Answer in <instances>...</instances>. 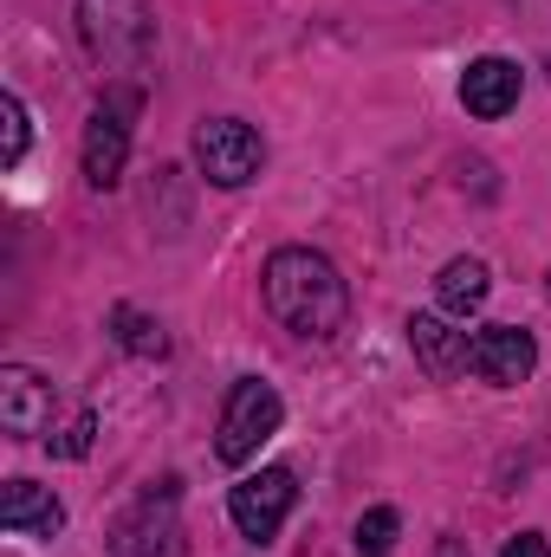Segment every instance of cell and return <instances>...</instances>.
Masks as SVG:
<instances>
[{
  "instance_id": "obj_9",
  "label": "cell",
  "mask_w": 551,
  "mask_h": 557,
  "mask_svg": "<svg viewBox=\"0 0 551 557\" xmlns=\"http://www.w3.org/2000/svg\"><path fill=\"white\" fill-rule=\"evenodd\" d=\"M46 421H52V383L26 363H7L0 370V428L13 441H33Z\"/></svg>"
},
{
  "instance_id": "obj_7",
  "label": "cell",
  "mask_w": 551,
  "mask_h": 557,
  "mask_svg": "<svg viewBox=\"0 0 551 557\" xmlns=\"http://www.w3.org/2000/svg\"><path fill=\"white\" fill-rule=\"evenodd\" d=\"M292 506H298V480H292L285 467H260V473H247V480L228 493V512H234V525H241L254 545L273 539Z\"/></svg>"
},
{
  "instance_id": "obj_5",
  "label": "cell",
  "mask_w": 551,
  "mask_h": 557,
  "mask_svg": "<svg viewBox=\"0 0 551 557\" xmlns=\"http://www.w3.org/2000/svg\"><path fill=\"white\" fill-rule=\"evenodd\" d=\"M195 162H201V175L215 188H247L260 175V162H267V143H260L254 124H241V117H208L195 131Z\"/></svg>"
},
{
  "instance_id": "obj_14",
  "label": "cell",
  "mask_w": 551,
  "mask_h": 557,
  "mask_svg": "<svg viewBox=\"0 0 551 557\" xmlns=\"http://www.w3.org/2000/svg\"><path fill=\"white\" fill-rule=\"evenodd\" d=\"M111 324H118V344H124V350H137V357H162V350H169L162 324H149V318L131 311V305H118V318H111Z\"/></svg>"
},
{
  "instance_id": "obj_8",
  "label": "cell",
  "mask_w": 551,
  "mask_h": 557,
  "mask_svg": "<svg viewBox=\"0 0 551 557\" xmlns=\"http://www.w3.org/2000/svg\"><path fill=\"white\" fill-rule=\"evenodd\" d=\"M467 370H474L480 383H493V389H513V383H526V376L539 370V344H532V331H519V324H487V331H474Z\"/></svg>"
},
{
  "instance_id": "obj_16",
  "label": "cell",
  "mask_w": 551,
  "mask_h": 557,
  "mask_svg": "<svg viewBox=\"0 0 551 557\" xmlns=\"http://www.w3.org/2000/svg\"><path fill=\"white\" fill-rule=\"evenodd\" d=\"M26 156V104L20 98H0V162L13 169Z\"/></svg>"
},
{
  "instance_id": "obj_3",
  "label": "cell",
  "mask_w": 551,
  "mask_h": 557,
  "mask_svg": "<svg viewBox=\"0 0 551 557\" xmlns=\"http://www.w3.org/2000/svg\"><path fill=\"white\" fill-rule=\"evenodd\" d=\"M279 421H285V403H279L273 383L241 376V383L228 389V403H221V421H215V454H221L228 467H247V460L279 434Z\"/></svg>"
},
{
  "instance_id": "obj_17",
  "label": "cell",
  "mask_w": 551,
  "mask_h": 557,
  "mask_svg": "<svg viewBox=\"0 0 551 557\" xmlns=\"http://www.w3.org/2000/svg\"><path fill=\"white\" fill-rule=\"evenodd\" d=\"M91 434H98V416L78 409V416L52 434V454H59V460H85V454H91Z\"/></svg>"
},
{
  "instance_id": "obj_13",
  "label": "cell",
  "mask_w": 551,
  "mask_h": 557,
  "mask_svg": "<svg viewBox=\"0 0 551 557\" xmlns=\"http://www.w3.org/2000/svg\"><path fill=\"white\" fill-rule=\"evenodd\" d=\"M487 292H493V278H487L480 260H448L441 278H434V298H441V311H454V318L480 311V305H487Z\"/></svg>"
},
{
  "instance_id": "obj_20",
  "label": "cell",
  "mask_w": 551,
  "mask_h": 557,
  "mask_svg": "<svg viewBox=\"0 0 551 557\" xmlns=\"http://www.w3.org/2000/svg\"><path fill=\"white\" fill-rule=\"evenodd\" d=\"M546 72H551V59H546Z\"/></svg>"
},
{
  "instance_id": "obj_6",
  "label": "cell",
  "mask_w": 551,
  "mask_h": 557,
  "mask_svg": "<svg viewBox=\"0 0 551 557\" xmlns=\"http://www.w3.org/2000/svg\"><path fill=\"white\" fill-rule=\"evenodd\" d=\"M131 111H137V91H111L91 124H85V182L91 188H118L124 162H131Z\"/></svg>"
},
{
  "instance_id": "obj_2",
  "label": "cell",
  "mask_w": 551,
  "mask_h": 557,
  "mask_svg": "<svg viewBox=\"0 0 551 557\" xmlns=\"http://www.w3.org/2000/svg\"><path fill=\"white\" fill-rule=\"evenodd\" d=\"M78 39L105 72L131 78L156 52V7L149 0H78Z\"/></svg>"
},
{
  "instance_id": "obj_10",
  "label": "cell",
  "mask_w": 551,
  "mask_h": 557,
  "mask_svg": "<svg viewBox=\"0 0 551 557\" xmlns=\"http://www.w3.org/2000/svg\"><path fill=\"white\" fill-rule=\"evenodd\" d=\"M409 350H415V363H421L434 383H454V376L467 370L474 337H467V331H454V324H448V318H434V311H415V318H409Z\"/></svg>"
},
{
  "instance_id": "obj_12",
  "label": "cell",
  "mask_w": 551,
  "mask_h": 557,
  "mask_svg": "<svg viewBox=\"0 0 551 557\" xmlns=\"http://www.w3.org/2000/svg\"><path fill=\"white\" fill-rule=\"evenodd\" d=\"M0 525H7L13 539H52V532L65 525V506H59L46 486H33V480H7V486H0Z\"/></svg>"
},
{
  "instance_id": "obj_15",
  "label": "cell",
  "mask_w": 551,
  "mask_h": 557,
  "mask_svg": "<svg viewBox=\"0 0 551 557\" xmlns=\"http://www.w3.org/2000/svg\"><path fill=\"white\" fill-rule=\"evenodd\" d=\"M396 525H403V519H396V506H370V512L357 519V552L383 557L390 545H396Z\"/></svg>"
},
{
  "instance_id": "obj_1",
  "label": "cell",
  "mask_w": 551,
  "mask_h": 557,
  "mask_svg": "<svg viewBox=\"0 0 551 557\" xmlns=\"http://www.w3.org/2000/svg\"><path fill=\"white\" fill-rule=\"evenodd\" d=\"M260 298L292 337H311V344L338 337L344 311H351V292H344L338 267L311 247H279L267 260V273H260Z\"/></svg>"
},
{
  "instance_id": "obj_11",
  "label": "cell",
  "mask_w": 551,
  "mask_h": 557,
  "mask_svg": "<svg viewBox=\"0 0 551 557\" xmlns=\"http://www.w3.org/2000/svg\"><path fill=\"white\" fill-rule=\"evenodd\" d=\"M461 104H467V117H506L513 104H519V65L513 59H474L467 72H461Z\"/></svg>"
},
{
  "instance_id": "obj_4",
  "label": "cell",
  "mask_w": 551,
  "mask_h": 557,
  "mask_svg": "<svg viewBox=\"0 0 551 557\" xmlns=\"http://www.w3.org/2000/svg\"><path fill=\"white\" fill-rule=\"evenodd\" d=\"M111 557H188V532H182V512H175V480L149 486L111 525Z\"/></svg>"
},
{
  "instance_id": "obj_18",
  "label": "cell",
  "mask_w": 551,
  "mask_h": 557,
  "mask_svg": "<svg viewBox=\"0 0 551 557\" xmlns=\"http://www.w3.org/2000/svg\"><path fill=\"white\" fill-rule=\"evenodd\" d=\"M500 557H551V545L539 539V532H519V539H513V545H506Z\"/></svg>"
},
{
  "instance_id": "obj_19",
  "label": "cell",
  "mask_w": 551,
  "mask_h": 557,
  "mask_svg": "<svg viewBox=\"0 0 551 557\" xmlns=\"http://www.w3.org/2000/svg\"><path fill=\"white\" fill-rule=\"evenodd\" d=\"M434 557H467V545H461V539H441V552Z\"/></svg>"
}]
</instances>
